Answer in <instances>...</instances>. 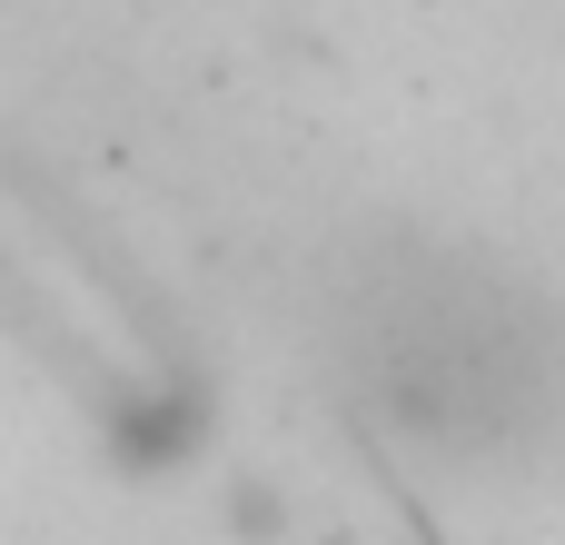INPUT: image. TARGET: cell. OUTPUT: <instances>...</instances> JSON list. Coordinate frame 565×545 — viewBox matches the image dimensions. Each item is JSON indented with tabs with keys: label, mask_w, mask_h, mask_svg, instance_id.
I'll return each instance as SVG.
<instances>
[{
	"label": "cell",
	"mask_w": 565,
	"mask_h": 545,
	"mask_svg": "<svg viewBox=\"0 0 565 545\" xmlns=\"http://www.w3.org/2000/svg\"><path fill=\"white\" fill-rule=\"evenodd\" d=\"M348 377L437 457H487L556 417L565 338L546 298L497 288L487 268L397 258L377 288H348Z\"/></svg>",
	"instance_id": "obj_1"
}]
</instances>
